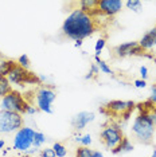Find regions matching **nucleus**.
I'll use <instances>...</instances> for the list:
<instances>
[{"mask_svg":"<svg viewBox=\"0 0 156 157\" xmlns=\"http://www.w3.org/2000/svg\"><path fill=\"white\" fill-rule=\"evenodd\" d=\"M96 28L97 26L94 17L77 8L63 20L62 34L74 42H82L85 38H89L94 34Z\"/></svg>","mask_w":156,"mask_h":157,"instance_id":"nucleus-1","label":"nucleus"},{"mask_svg":"<svg viewBox=\"0 0 156 157\" xmlns=\"http://www.w3.org/2000/svg\"><path fill=\"white\" fill-rule=\"evenodd\" d=\"M155 129H156V125L150 118V114L143 112V113L137 114V117L133 120L131 132H132L133 137L139 142L150 145L154 141Z\"/></svg>","mask_w":156,"mask_h":157,"instance_id":"nucleus-2","label":"nucleus"},{"mask_svg":"<svg viewBox=\"0 0 156 157\" xmlns=\"http://www.w3.org/2000/svg\"><path fill=\"white\" fill-rule=\"evenodd\" d=\"M28 103L26 98L23 97L22 93L12 90L10 94H7L6 97L2 98L0 102V110H7V112H14L18 114H26V110L28 108Z\"/></svg>","mask_w":156,"mask_h":157,"instance_id":"nucleus-3","label":"nucleus"},{"mask_svg":"<svg viewBox=\"0 0 156 157\" xmlns=\"http://www.w3.org/2000/svg\"><path fill=\"white\" fill-rule=\"evenodd\" d=\"M23 116L14 112L0 110V133L10 134L16 133L20 128H23Z\"/></svg>","mask_w":156,"mask_h":157,"instance_id":"nucleus-4","label":"nucleus"},{"mask_svg":"<svg viewBox=\"0 0 156 157\" xmlns=\"http://www.w3.org/2000/svg\"><path fill=\"white\" fill-rule=\"evenodd\" d=\"M57 98V93L50 86H41L35 93V101H37V109L46 114H53V103Z\"/></svg>","mask_w":156,"mask_h":157,"instance_id":"nucleus-5","label":"nucleus"},{"mask_svg":"<svg viewBox=\"0 0 156 157\" xmlns=\"http://www.w3.org/2000/svg\"><path fill=\"white\" fill-rule=\"evenodd\" d=\"M7 78H8L10 83L19 85V86H24V85H42V82L37 74L23 69L19 65L14 67L11 73L7 75Z\"/></svg>","mask_w":156,"mask_h":157,"instance_id":"nucleus-6","label":"nucleus"},{"mask_svg":"<svg viewBox=\"0 0 156 157\" xmlns=\"http://www.w3.org/2000/svg\"><path fill=\"white\" fill-rule=\"evenodd\" d=\"M34 136H35V130L30 126H23L14 136V149L19 152H24L27 153L33 148V142H34Z\"/></svg>","mask_w":156,"mask_h":157,"instance_id":"nucleus-7","label":"nucleus"},{"mask_svg":"<svg viewBox=\"0 0 156 157\" xmlns=\"http://www.w3.org/2000/svg\"><path fill=\"white\" fill-rule=\"evenodd\" d=\"M124 137H125V136L123 133V129L119 128L117 125H108L100 133L101 142L105 145L106 149H111V151H113V149L123 141Z\"/></svg>","mask_w":156,"mask_h":157,"instance_id":"nucleus-8","label":"nucleus"},{"mask_svg":"<svg viewBox=\"0 0 156 157\" xmlns=\"http://www.w3.org/2000/svg\"><path fill=\"white\" fill-rule=\"evenodd\" d=\"M105 108L109 110V113L113 114H120L123 116L124 120H128L131 112L135 109V102L132 101H120V99H115L105 105Z\"/></svg>","mask_w":156,"mask_h":157,"instance_id":"nucleus-9","label":"nucleus"},{"mask_svg":"<svg viewBox=\"0 0 156 157\" xmlns=\"http://www.w3.org/2000/svg\"><path fill=\"white\" fill-rule=\"evenodd\" d=\"M124 7L121 0H98V13L105 16L117 15Z\"/></svg>","mask_w":156,"mask_h":157,"instance_id":"nucleus-10","label":"nucleus"},{"mask_svg":"<svg viewBox=\"0 0 156 157\" xmlns=\"http://www.w3.org/2000/svg\"><path fill=\"white\" fill-rule=\"evenodd\" d=\"M94 118H96L94 113H92V112H80L72 118V126H73L74 130L80 132V130L85 129V128H86L90 122H93Z\"/></svg>","mask_w":156,"mask_h":157,"instance_id":"nucleus-11","label":"nucleus"},{"mask_svg":"<svg viewBox=\"0 0 156 157\" xmlns=\"http://www.w3.org/2000/svg\"><path fill=\"white\" fill-rule=\"evenodd\" d=\"M137 43H139L140 47L145 50V51H151V50L155 47V43H156V27L150 30L148 33H145L143 35V38H141Z\"/></svg>","mask_w":156,"mask_h":157,"instance_id":"nucleus-12","label":"nucleus"},{"mask_svg":"<svg viewBox=\"0 0 156 157\" xmlns=\"http://www.w3.org/2000/svg\"><path fill=\"white\" fill-rule=\"evenodd\" d=\"M80 10L84 11L85 13H89L90 16L97 15L98 13V0H81L78 3Z\"/></svg>","mask_w":156,"mask_h":157,"instance_id":"nucleus-13","label":"nucleus"},{"mask_svg":"<svg viewBox=\"0 0 156 157\" xmlns=\"http://www.w3.org/2000/svg\"><path fill=\"white\" fill-rule=\"evenodd\" d=\"M132 151H133V144L129 141V138L124 137L123 141L112 151V153L113 155H124V153H129Z\"/></svg>","mask_w":156,"mask_h":157,"instance_id":"nucleus-14","label":"nucleus"},{"mask_svg":"<svg viewBox=\"0 0 156 157\" xmlns=\"http://www.w3.org/2000/svg\"><path fill=\"white\" fill-rule=\"evenodd\" d=\"M76 157H104V155L100 151H94L86 146H80L76 151Z\"/></svg>","mask_w":156,"mask_h":157,"instance_id":"nucleus-15","label":"nucleus"},{"mask_svg":"<svg viewBox=\"0 0 156 157\" xmlns=\"http://www.w3.org/2000/svg\"><path fill=\"white\" fill-rule=\"evenodd\" d=\"M12 91V87H11V83H10L8 78L3 74H0V98L6 97L7 94Z\"/></svg>","mask_w":156,"mask_h":157,"instance_id":"nucleus-16","label":"nucleus"},{"mask_svg":"<svg viewBox=\"0 0 156 157\" xmlns=\"http://www.w3.org/2000/svg\"><path fill=\"white\" fill-rule=\"evenodd\" d=\"M16 65H18V63L14 62V60L0 59V74H3V75L7 77L10 73H11V70H12Z\"/></svg>","mask_w":156,"mask_h":157,"instance_id":"nucleus-17","label":"nucleus"},{"mask_svg":"<svg viewBox=\"0 0 156 157\" xmlns=\"http://www.w3.org/2000/svg\"><path fill=\"white\" fill-rule=\"evenodd\" d=\"M94 60H96V65L98 66V69H100V71H101L102 74H108V75L113 74V70L111 69V66H109L108 63L105 62V60H102L100 56L94 55Z\"/></svg>","mask_w":156,"mask_h":157,"instance_id":"nucleus-18","label":"nucleus"},{"mask_svg":"<svg viewBox=\"0 0 156 157\" xmlns=\"http://www.w3.org/2000/svg\"><path fill=\"white\" fill-rule=\"evenodd\" d=\"M47 141V137L42 133V132H37L35 130V136H34V142H33V148L39 149L45 142Z\"/></svg>","mask_w":156,"mask_h":157,"instance_id":"nucleus-19","label":"nucleus"},{"mask_svg":"<svg viewBox=\"0 0 156 157\" xmlns=\"http://www.w3.org/2000/svg\"><path fill=\"white\" fill-rule=\"evenodd\" d=\"M53 151L55 153V157H66V155H67L66 146L61 144V142H54V144H53Z\"/></svg>","mask_w":156,"mask_h":157,"instance_id":"nucleus-20","label":"nucleus"},{"mask_svg":"<svg viewBox=\"0 0 156 157\" xmlns=\"http://www.w3.org/2000/svg\"><path fill=\"white\" fill-rule=\"evenodd\" d=\"M124 6L133 12H140L141 7H143V3H141L140 0H128V2L124 3Z\"/></svg>","mask_w":156,"mask_h":157,"instance_id":"nucleus-21","label":"nucleus"},{"mask_svg":"<svg viewBox=\"0 0 156 157\" xmlns=\"http://www.w3.org/2000/svg\"><path fill=\"white\" fill-rule=\"evenodd\" d=\"M74 141L78 142V144H81L82 146H86V148H89V145L92 144V136L89 133L84 134V136H77L76 138H74Z\"/></svg>","mask_w":156,"mask_h":157,"instance_id":"nucleus-22","label":"nucleus"},{"mask_svg":"<svg viewBox=\"0 0 156 157\" xmlns=\"http://www.w3.org/2000/svg\"><path fill=\"white\" fill-rule=\"evenodd\" d=\"M98 74H100V69H98V66L96 65V63H92L89 73L85 75V79H92V78H96Z\"/></svg>","mask_w":156,"mask_h":157,"instance_id":"nucleus-23","label":"nucleus"},{"mask_svg":"<svg viewBox=\"0 0 156 157\" xmlns=\"http://www.w3.org/2000/svg\"><path fill=\"white\" fill-rule=\"evenodd\" d=\"M18 65H19L20 67H23V69H26L28 70V67H30V59H28V56L26 54H23V55H20L19 58H18Z\"/></svg>","mask_w":156,"mask_h":157,"instance_id":"nucleus-24","label":"nucleus"},{"mask_svg":"<svg viewBox=\"0 0 156 157\" xmlns=\"http://www.w3.org/2000/svg\"><path fill=\"white\" fill-rule=\"evenodd\" d=\"M105 44H106V40H105L104 38H100L97 42H96L94 51H96V55H97V56H100L101 51H102V50H104V47H105Z\"/></svg>","mask_w":156,"mask_h":157,"instance_id":"nucleus-25","label":"nucleus"},{"mask_svg":"<svg viewBox=\"0 0 156 157\" xmlns=\"http://www.w3.org/2000/svg\"><path fill=\"white\" fill-rule=\"evenodd\" d=\"M41 157H55V153L53 148H45L41 151Z\"/></svg>","mask_w":156,"mask_h":157,"instance_id":"nucleus-26","label":"nucleus"},{"mask_svg":"<svg viewBox=\"0 0 156 157\" xmlns=\"http://www.w3.org/2000/svg\"><path fill=\"white\" fill-rule=\"evenodd\" d=\"M140 77H141V79L147 81V78H148V67L147 66L140 67Z\"/></svg>","mask_w":156,"mask_h":157,"instance_id":"nucleus-27","label":"nucleus"},{"mask_svg":"<svg viewBox=\"0 0 156 157\" xmlns=\"http://www.w3.org/2000/svg\"><path fill=\"white\" fill-rule=\"evenodd\" d=\"M150 102L156 103V83L151 86V97H150Z\"/></svg>","mask_w":156,"mask_h":157,"instance_id":"nucleus-28","label":"nucleus"},{"mask_svg":"<svg viewBox=\"0 0 156 157\" xmlns=\"http://www.w3.org/2000/svg\"><path fill=\"white\" fill-rule=\"evenodd\" d=\"M135 86H136L137 89H144L145 86H147V81H144V79H136V81H135Z\"/></svg>","mask_w":156,"mask_h":157,"instance_id":"nucleus-29","label":"nucleus"},{"mask_svg":"<svg viewBox=\"0 0 156 157\" xmlns=\"http://www.w3.org/2000/svg\"><path fill=\"white\" fill-rule=\"evenodd\" d=\"M37 112H38V109L35 108V106H33V105H28V108H27V110H26V114L34 116V114H37Z\"/></svg>","mask_w":156,"mask_h":157,"instance_id":"nucleus-30","label":"nucleus"},{"mask_svg":"<svg viewBox=\"0 0 156 157\" xmlns=\"http://www.w3.org/2000/svg\"><path fill=\"white\" fill-rule=\"evenodd\" d=\"M6 146V142H4V140H3L2 137H0V149H3Z\"/></svg>","mask_w":156,"mask_h":157,"instance_id":"nucleus-31","label":"nucleus"},{"mask_svg":"<svg viewBox=\"0 0 156 157\" xmlns=\"http://www.w3.org/2000/svg\"><path fill=\"white\" fill-rule=\"evenodd\" d=\"M151 157H156V149H154V152H152V155Z\"/></svg>","mask_w":156,"mask_h":157,"instance_id":"nucleus-32","label":"nucleus"},{"mask_svg":"<svg viewBox=\"0 0 156 157\" xmlns=\"http://www.w3.org/2000/svg\"><path fill=\"white\" fill-rule=\"evenodd\" d=\"M152 60H154V63H155V65H156V55L154 56V59H152Z\"/></svg>","mask_w":156,"mask_h":157,"instance_id":"nucleus-33","label":"nucleus"},{"mask_svg":"<svg viewBox=\"0 0 156 157\" xmlns=\"http://www.w3.org/2000/svg\"><path fill=\"white\" fill-rule=\"evenodd\" d=\"M155 46H156V43H155Z\"/></svg>","mask_w":156,"mask_h":157,"instance_id":"nucleus-34","label":"nucleus"}]
</instances>
